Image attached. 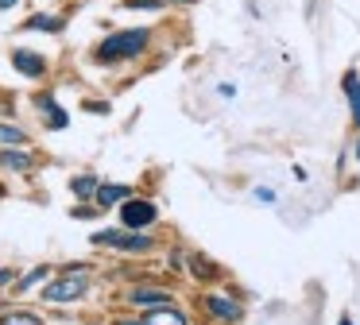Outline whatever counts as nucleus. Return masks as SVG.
I'll return each instance as SVG.
<instances>
[{"instance_id": "20e7f679", "label": "nucleus", "mask_w": 360, "mask_h": 325, "mask_svg": "<svg viewBox=\"0 0 360 325\" xmlns=\"http://www.w3.org/2000/svg\"><path fill=\"white\" fill-rule=\"evenodd\" d=\"M120 217H124L128 229H143V224L155 221V205H151V201H140V198H128L124 205H120Z\"/></svg>"}, {"instance_id": "f3484780", "label": "nucleus", "mask_w": 360, "mask_h": 325, "mask_svg": "<svg viewBox=\"0 0 360 325\" xmlns=\"http://www.w3.org/2000/svg\"><path fill=\"white\" fill-rule=\"evenodd\" d=\"M43 275H47V267H35V271H32V275H27V279H20V286H35V283H39Z\"/></svg>"}, {"instance_id": "423d86ee", "label": "nucleus", "mask_w": 360, "mask_h": 325, "mask_svg": "<svg viewBox=\"0 0 360 325\" xmlns=\"http://www.w3.org/2000/svg\"><path fill=\"white\" fill-rule=\"evenodd\" d=\"M205 310L225 317V321H236V317H240V306H236L233 298H225V294H210V298H205Z\"/></svg>"}, {"instance_id": "39448f33", "label": "nucleus", "mask_w": 360, "mask_h": 325, "mask_svg": "<svg viewBox=\"0 0 360 325\" xmlns=\"http://www.w3.org/2000/svg\"><path fill=\"white\" fill-rule=\"evenodd\" d=\"M12 66H16L20 74H27V77H43V74H47V58L35 54V51H27V46L12 51Z\"/></svg>"}, {"instance_id": "6ab92c4d", "label": "nucleus", "mask_w": 360, "mask_h": 325, "mask_svg": "<svg viewBox=\"0 0 360 325\" xmlns=\"http://www.w3.org/2000/svg\"><path fill=\"white\" fill-rule=\"evenodd\" d=\"M256 198H259V201H275V190H264V186H259Z\"/></svg>"}, {"instance_id": "412c9836", "label": "nucleus", "mask_w": 360, "mask_h": 325, "mask_svg": "<svg viewBox=\"0 0 360 325\" xmlns=\"http://www.w3.org/2000/svg\"><path fill=\"white\" fill-rule=\"evenodd\" d=\"M12 4H20V0H0V12H4V8H12Z\"/></svg>"}, {"instance_id": "f03ea898", "label": "nucleus", "mask_w": 360, "mask_h": 325, "mask_svg": "<svg viewBox=\"0 0 360 325\" xmlns=\"http://www.w3.org/2000/svg\"><path fill=\"white\" fill-rule=\"evenodd\" d=\"M86 294V275H63V279H55V283H47V291H43V298L47 302H74V298H82Z\"/></svg>"}, {"instance_id": "393cba45", "label": "nucleus", "mask_w": 360, "mask_h": 325, "mask_svg": "<svg viewBox=\"0 0 360 325\" xmlns=\"http://www.w3.org/2000/svg\"><path fill=\"white\" fill-rule=\"evenodd\" d=\"M120 325H136V321H120Z\"/></svg>"}, {"instance_id": "7ed1b4c3", "label": "nucleus", "mask_w": 360, "mask_h": 325, "mask_svg": "<svg viewBox=\"0 0 360 325\" xmlns=\"http://www.w3.org/2000/svg\"><path fill=\"white\" fill-rule=\"evenodd\" d=\"M94 240H97V244H105V248H120V252H148V244H151L148 236L120 232V229H105V232H97Z\"/></svg>"}, {"instance_id": "b1692460", "label": "nucleus", "mask_w": 360, "mask_h": 325, "mask_svg": "<svg viewBox=\"0 0 360 325\" xmlns=\"http://www.w3.org/2000/svg\"><path fill=\"white\" fill-rule=\"evenodd\" d=\"M356 159H360V144H356Z\"/></svg>"}, {"instance_id": "0eeeda50", "label": "nucleus", "mask_w": 360, "mask_h": 325, "mask_svg": "<svg viewBox=\"0 0 360 325\" xmlns=\"http://www.w3.org/2000/svg\"><path fill=\"white\" fill-rule=\"evenodd\" d=\"M167 298H171V294L155 291V286H136V291L128 294V302H132V306H163Z\"/></svg>"}, {"instance_id": "6e6552de", "label": "nucleus", "mask_w": 360, "mask_h": 325, "mask_svg": "<svg viewBox=\"0 0 360 325\" xmlns=\"http://www.w3.org/2000/svg\"><path fill=\"white\" fill-rule=\"evenodd\" d=\"M0 167H8V170H32V155L20 151V147H8V151H0Z\"/></svg>"}, {"instance_id": "ddd939ff", "label": "nucleus", "mask_w": 360, "mask_h": 325, "mask_svg": "<svg viewBox=\"0 0 360 325\" xmlns=\"http://www.w3.org/2000/svg\"><path fill=\"white\" fill-rule=\"evenodd\" d=\"M0 144H4V147H24L27 136L20 128H12V124H0Z\"/></svg>"}, {"instance_id": "a211bd4d", "label": "nucleus", "mask_w": 360, "mask_h": 325, "mask_svg": "<svg viewBox=\"0 0 360 325\" xmlns=\"http://www.w3.org/2000/svg\"><path fill=\"white\" fill-rule=\"evenodd\" d=\"M124 4H128V8H159L163 0H124Z\"/></svg>"}, {"instance_id": "f257e3e1", "label": "nucleus", "mask_w": 360, "mask_h": 325, "mask_svg": "<svg viewBox=\"0 0 360 325\" xmlns=\"http://www.w3.org/2000/svg\"><path fill=\"white\" fill-rule=\"evenodd\" d=\"M148 31L143 27H132V31H117L109 35L101 46H97V62H124V58H136V54L148 51Z\"/></svg>"}, {"instance_id": "4be33fe9", "label": "nucleus", "mask_w": 360, "mask_h": 325, "mask_svg": "<svg viewBox=\"0 0 360 325\" xmlns=\"http://www.w3.org/2000/svg\"><path fill=\"white\" fill-rule=\"evenodd\" d=\"M163 4H167V0H163ZM174 4H194V0H174Z\"/></svg>"}, {"instance_id": "9d476101", "label": "nucleus", "mask_w": 360, "mask_h": 325, "mask_svg": "<svg viewBox=\"0 0 360 325\" xmlns=\"http://www.w3.org/2000/svg\"><path fill=\"white\" fill-rule=\"evenodd\" d=\"M345 93H349V105H352V120L360 124V77L356 74H345Z\"/></svg>"}, {"instance_id": "1a4fd4ad", "label": "nucleus", "mask_w": 360, "mask_h": 325, "mask_svg": "<svg viewBox=\"0 0 360 325\" xmlns=\"http://www.w3.org/2000/svg\"><path fill=\"white\" fill-rule=\"evenodd\" d=\"M143 325H186V317L179 310H155V314L143 317Z\"/></svg>"}, {"instance_id": "f8f14e48", "label": "nucleus", "mask_w": 360, "mask_h": 325, "mask_svg": "<svg viewBox=\"0 0 360 325\" xmlns=\"http://www.w3.org/2000/svg\"><path fill=\"white\" fill-rule=\"evenodd\" d=\"M24 27L27 31H63V20H58V15H32Z\"/></svg>"}, {"instance_id": "dca6fc26", "label": "nucleus", "mask_w": 360, "mask_h": 325, "mask_svg": "<svg viewBox=\"0 0 360 325\" xmlns=\"http://www.w3.org/2000/svg\"><path fill=\"white\" fill-rule=\"evenodd\" d=\"M74 193H94L97 190V182H94V178H74Z\"/></svg>"}, {"instance_id": "4468645a", "label": "nucleus", "mask_w": 360, "mask_h": 325, "mask_svg": "<svg viewBox=\"0 0 360 325\" xmlns=\"http://www.w3.org/2000/svg\"><path fill=\"white\" fill-rule=\"evenodd\" d=\"M39 105H43V108H47V124H51V128H66V113H63V108H58V105H55V101H47V97H39Z\"/></svg>"}, {"instance_id": "aec40b11", "label": "nucleus", "mask_w": 360, "mask_h": 325, "mask_svg": "<svg viewBox=\"0 0 360 325\" xmlns=\"http://www.w3.org/2000/svg\"><path fill=\"white\" fill-rule=\"evenodd\" d=\"M12 279H16L12 271H0V286H4V283H12Z\"/></svg>"}, {"instance_id": "2eb2a0df", "label": "nucleus", "mask_w": 360, "mask_h": 325, "mask_svg": "<svg viewBox=\"0 0 360 325\" xmlns=\"http://www.w3.org/2000/svg\"><path fill=\"white\" fill-rule=\"evenodd\" d=\"M0 325H43V321H39L35 314H20V310H16V314H4V317H0Z\"/></svg>"}, {"instance_id": "5701e85b", "label": "nucleus", "mask_w": 360, "mask_h": 325, "mask_svg": "<svg viewBox=\"0 0 360 325\" xmlns=\"http://www.w3.org/2000/svg\"><path fill=\"white\" fill-rule=\"evenodd\" d=\"M341 325H352V321H349V317H341Z\"/></svg>"}, {"instance_id": "9b49d317", "label": "nucleus", "mask_w": 360, "mask_h": 325, "mask_svg": "<svg viewBox=\"0 0 360 325\" xmlns=\"http://www.w3.org/2000/svg\"><path fill=\"white\" fill-rule=\"evenodd\" d=\"M132 198V193H128V186H101V190H97V201H101V205H112V201H128Z\"/></svg>"}]
</instances>
